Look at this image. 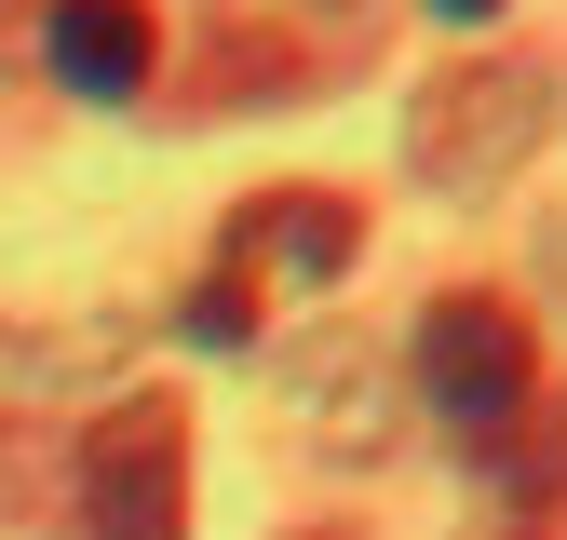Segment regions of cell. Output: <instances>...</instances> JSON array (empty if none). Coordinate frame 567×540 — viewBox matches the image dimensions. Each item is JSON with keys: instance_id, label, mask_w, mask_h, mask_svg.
<instances>
[{"instance_id": "obj_6", "label": "cell", "mask_w": 567, "mask_h": 540, "mask_svg": "<svg viewBox=\"0 0 567 540\" xmlns=\"http://www.w3.org/2000/svg\"><path fill=\"white\" fill-rule=\"evenodd\" d=\"M176 324H189V338H217V352H230V338L257 324V298H244V270H217V284H203V298H189Z\"/></svg>"}, {"instance_id": "obj_3", "label": "cell", "mask_w": 567, "mask_h": 540, "mask_svg": "<svg viewBox=\"0 0 567 540\" xmlns=\"http://www.w3.org/2000/svg\"><path fill=\"white\" fill-rule=\"evenodd\" d=\"M68 487H82V540H176L189 527V419L163 392H122L109 419H82Z\"/></svg>"}, {"instance_id": "obj_2", "label": "cell", "mask_w": 567, "mask_h": 540, "mask_svg": "<svg viewBox=\"0 0 567 540\" xmlns=\"http://www.w3.org/2000/svg\"><path fill=\"white\" fill-rule=\"evenodd\" d=\"M405 365H419V392H433V419L460 446H501L527 405H540V338H527L514 298H486V284H460V298L419 311V352Z\"/></svg>"}, {"instance_id": "obj_4", "label": "cell", "mask_w": 567, "mask_h": 540, "mask_svg": "<svg viewBox=\"0 0 567 540\" xmlns=\"http://www.w3.org/2000/svg\"><path fill=\"white\" fill-rule=\"evenodd\" d=\"M41 54H54L68 95H150L163 28H150V0H54V14H41Z\"/></svg>"}, {"instance_id": "obj_1", "label": "cell", "mask_w": 567, "mask_h": 540, "mask_svg": "<svg viewBox=\"0 0 567 540\" xmlns=\"http://www.w3.org/2000/svg\"><path fill=\"white\" fill-rule=\"evenodd\" d=\"M540 135H554V68H527V54H460V68H433V82L405 95V176L501 189Z\"/></svg>"}, {"instance_id": "obj_5", "label": "cell", "mask_w": 567, "mask_h": 540, "mask_svg": "<svg viewBox=\"0 0 567 540\" xmlns=\"http://www.w3.org/2000/svg\"><path fill=\"white\" fill-rule=\"evenodd\" d=\"M351 243H365V230H351L338 189H270L244 217V270H311V284H324V270H351Z\"/></svg>"}, {"instance_id": "obj_7", "label": "cell", "mask_w": 567, "mask_h": 540, "mask_svg": "<svg viewBox=\"0 0 567 540\" xmlns=\"http://www.w3.org/2000/svg\"><path fill=\"white\" fill-rule=\"evenodd\" d=\"M446 14H501V0H446Z\"/></svg>"}]
</instances>
